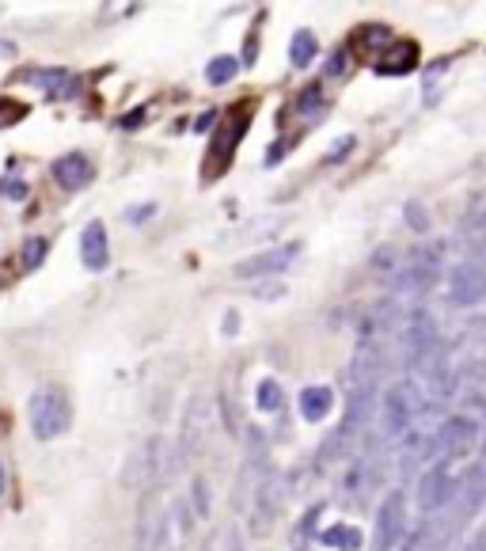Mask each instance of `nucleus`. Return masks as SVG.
Segmentation results:
<instances>
[{
    "instance_id": "1",
    "label": "nucleus",
    "mask_w": 486,
    "mask_h": 551,
    "mask_svg": "<svg viewBox=\"0 0 486 551\" xmlns=\"http://www.w3.org/2000/svg\"><path fill=\"white\" fill-rule=\"evenodd\" d=\"M430 411V396L418 388V380H395L380 399V426L388 437H403L414 430V422Z\"/></svg>"
},
{
    "instance_id": "2",
    "label": "nucleus",
    "mask_w": 486,
    "mask_h": 551,
    "mask_svg": "<svg viewBox=\"0 0 486 551\" xmlns=\"http://www.w3.org/2000/svg\"><path fill=\"white\" fill-rule=\"evenodd\" d=\"M175 468H179L175 449H171L164 437H149V441H141V449L130 456V464H126V472H122V483H126V487L156 491L160 483H168Z\"/></svg>"
},
{
    "instance_id": "3",
    "label": "nucleus",
    "mask_w": 486,
    "mask_h": 551,
    "mask_svg": "<svg viewBox=\"0 0 486 551\" xmlns=\"http://www.w3.org/2000/svg\"><path fill=\"white\" fill-rule=\"evenodd\" d=\"M69 422H73V411H69V396L54 388V384H42L31 392L27 399V426H31V434L35 441H54L69 430Z\"/></svg>"
},
{
    "instance_id": "4",
    "label": "nucleus",
    "mask_w": 486,
    "mask_h": 551,
    "mask_svg": "<svg viewBox=\"0 0 486 551\" xmlns=\"http://www.w3.org/2000/svg\"><path fill=\"white\" fill-rule=\"evenodd\" d=\"M441 251H445L441 244L411 251L392 274V293H426V289H433L437 278H441Z\"/></svg>"
},
{
    "instance_id": "5",
    "label": "nucleus",
    "mask_w": 486,
    "mask_h": 551,
    "mask_svg": "<svg viewBox=\"0 0 486 551\" xmlns=\"http://www.w3.org/2000/svg\"><path fill=\"white\" fill-rule=\"evenodd\" d=\"M407 540V494L403 491H388L380 510H376V525H373V548L369 551H395Z\"/></svg>"
},
{
    "instance_id": "6",
    "label": "nucleus",
    "mask_w": 486,
    "mask_h": 551,
    "mask_svg": "<svg viewBox=\"0 0 486 551\" xmlns=\"http://www.w3.org/2000/svg\"><path fill=\"white\" fill-rule=\"evenodd\" d=\"M209 426H213V403H209V396H194L187 403V411H183V422H179V445H175L179 464L194 460L206 449Z\"/></svg>"
},
{
    "instance_id": "7",
    "label": "nucleus",
    "mask_w": 486,
    "mask_h": 551,
    "mask_svg": "<svg viewBox=\"0 0 486 551\" xmlns=\"http://www.w3.org/2000/svg\"><path fill=\"white\" fill-rule=\"evenodd\" d=\"M475 441H479V422H475L471 415H449L441 426H437V434H433L437 460H445V464L471 456Z\"/></svg>"
},
{
    "instance_id": "8",
    "label": "nucleus",
    "mask_w": 486,
    "mask_h": 551,
    "mask_svg": "<svg viewBox=\"0 0 486 551\" xmlns=\"http://www.w3.org/2000/svg\"><path fill=\"white\" fill-rule=\"evenodd\" d=\"M285 494H289V479L281 472H266L255 487V502H251V532L266 536V529L278 521L281 506H285Z\"/></svg>"
},
{
    "instance_id": "9",
    "label": "nucleus",
    "mask_w": 486,
    "mask_h": 551,
    "mask_svg": "<svg viewBox=\"0 0 486 551\" xmlns=\"http://www.w3.org/2000/svg\"><path fill=\"white\" fill-rule=\"evenodd\" d=\"M456 498V475H452V464L445 460H433L426 472L418 475V510L433 517L441 513Z\"/></svg>"
},
{
    "instance_id": "10",
    "label": "nucleus",
    "mask_w": 486,
    "mask_h": 551,
    "mask_svg": "<svg viewBox=\"0 0 486 551\" xmlns=\"http://www.w3.org/2000/svg\"><path fill=\"white\" fill-rule=\"evenodd\" d=\"M486 301V266L483 259H468L449 274V304L475 308Z\"/></svg>"
},
{
    "instance_id": "11",
    "label": "nucleus",
    "mask_w": 486,
    "mask_h": 551,
    "mask_svg": "<svg viewBox=\"0 0 486 551\" xmlns=\"http://www.w3.org/2000/svg\"><path fill=\"white\" fill-rule=\"evenodd\" d=\"M300 255V244H278L270 247V251H259V255H251V259H240V263L232 266V274L236 278H274L281 270H289L293 259Z\"/></svg>"
},
{
    "instance_id": "12",
    "label": "nucleus",
    "mask_w": 486,
    "mask_h": 551,
    "mask_svg": "<svg viewBox=\"0 0 486 551\" xmlns=\"http://www.w3.org/2000/svg\"><path fill=\"white\" fill-rule=\"evenodd\" d=\"M190 536V510L187 498H175L164 506V521H160V548L156 551H183Z\"/></svg>"
},
{
    "instance_id": "13",
    "label": "nucleus",
    "mask_w": 486,
    "mask_h": 551,
    "mask_svg": "<svg viewBox=\"0 0 486 551\" xmlns=\"http://www.w3.org/2000/svg\"><path fill=\"white\" fill-rule=\"evenodd\" d=\"M16 80L35 84V88H42L50 99H76V92H80V80H76L73 73H61V69H27V73H19Z\"/></svg>"
},
{
    "instance_id": "14",
    "label": "nucleus",
    "mask_w": 486,
    "mask_h": 551,
    "mask_svg": "<svg viewBox=\"0 0 486 551\" xmlns=\"http://www.w3.org/2000/svg\"><path fill=\"white\" fill-rule=\"evenodd\" d=\"M452 525H456V517H445V521H422L414 532H407V540H403V551H445L452 536Z\"/></svg>"
},
{
    "instance_id": "15",
    "label": "nucleus",
    "mask_w": 486,
    "mask_h": 551,
    "mask_svg": "<svg viewBox=\"0 0 486 551\" xmlns=\"http://www.w3.org/2000/svg\"><path fill=\"white\" fill-rule=\"evenodd\" d=\"M54 183L61 190H80L92 183V160L84 152H65L61 160H54Z\"/></svg>"
},
{
    "instance_id": "16",
    "label": "nucleus",
    "mask_w": 486,
    "mask_h": 551,
    "mask_svg": "<svg viewBox=\"0 0 486 551\" xmlns=\"http://www.w3.org/2000/svg\"><path fill=\"white\" fill-rule=\"evenodd\" d=\"M80 259H84V266L88 270H107V263H111V244H107V228H103V221H92V225L80 232Z\"/></svg>"
},
{
    "instance_id": "17",
    "label": "nucleus",
    "mask_w": 486,
    "mask_h": 551,
    "mask_svg": "<svg viewBox=\"0 0 486 551\" xmlns=\"http://www.w3.org/2000/svg\"><path fill=\"white\" fill-rule=\"evenodd\" d=\"M430 456H437V445H433V434H422V430H411V434L399 437V472H418Z\"/></svg>"
},
{
    "instance_id": "18",
    "label": "nucleus",
    "mask_w": 486,
    "mask_h": 551,
    "mask_svg": "<svg viewBox=\"0 0 486 551\" xmlns=\"http://www.w3.org/2000/svg\"><path fill=\"white\" fill-rule=\"evenodd\" d=\"M300 415L308 418V422H323V418L331 415V407H335V392L327 388V384H308V388H300Z\"/></svg>"
},
{
    "instance_id": "19",
    "label": "nucleus",
    "mask_w": 486,
    "mask_h": 551,
    "mask_svg": "<svg viewBox=\"0 0 486 551\" xmlns=\"http://www.w3.org/2000/svg\"><path fill=\"white\" fill-rule=\"evenodd\" d=\"M160 521H164V506L156 502V498H145V506H141V525H137V551H156L160 548Z\"/></svg>"
},
{
    "instance_id": "20",
    "label": "nucleus",
    "mask_w": 486,
    "mask_h": 551,
    "mask_svg": "<svg viewBox=\"0 0 486 551\" xmlns=\"http://www.w3.org/2000/svg\"><path fill=\"white\" fill-rule=\"evenodd\" d=\"M414 61H418V46H414V42H399L392 54L376 61V73L380 76H403V73H411L414 69Z\"/></svg>"
},
{
    "instance_id": "21",
    "label": "nucleus",
    "mask_w": 486,
    "mask_h": 551,
    "mask_svg": "<svg viewBox=\"0 0 486 551\" xmlns=\"http://www.w3.org/2000/svg\"><path fill=\"white\" fill-rule=\"evenodd\" d=\"M460 236H464L468 244H475V247L486 244V194H479V198H475V202L468 206L464 221H460Z\"/></svg>"
},
{
    "instance_id": "22",
    "label": "nucleus",
    "mask_w": 486,
    "mask_h": 551,
    "mask_svg": "<svg viewBox=\"0 0 486 551\" xmlns=\"http://www.w3.org/2000/svg\"><path fill=\"white\" fill-rule=\"evenodd\" d=\"M319 544H327V548L335 551H357L365 544V536L354 525H327V529L319 532Z\"/></svg>"
},
{
    "instance_id": "23",
    "label": "nucleus",
    "mask_w": 486,
    "mask_h": 551,
    "mask_svg": "<svg viewBox=\"0 0 486 551\" xmlns=\"http://www.w3.org/2000/svg\"><path fill=\"white\" fill-rule=\"evenodd\" d=\"M319 54V42L312 31H297L293 42H289V61H293V69H308Z\"/></svg>"
},
{
    "instance_id": "24",
    "label": "nucleus",
    "mask_w": 486,
    "mask_h": 551,
    "mask_svg": "<svg viewBox=\"0 0 486 551\" xmlns=\"http://www.w3.org/2000/svg\"><path fill=\"white\" fill-rule=\"evenodd\" d=\"M255 403H259L262 415H278L281 407H285V392H281V384L274 377L259 380V392H255Z\"/></svg>"
},
{
    "instance_id": "25",
    "label": "nucleus",
    "mask_w": 486,
    "mask_h": 551,
    "mask_svg": "<svg viewBox=\"0 0 486 551\" xmlns=\"http://www.w3.org/2000/svg\"><path fill=\"white\" fill-rule=\"evenodd\" d=\"M240 73V61H236V57H213V61H209L206 65V80L209 84H217V88H221V84H228V80H232V76Z\"/></svg>"
},
{
    "instance_id": "26",
    "label": "nucleus",
    "mask_w": 486,
    "mask_h": 551,
    "mask_svg": "<svg viewBox=\"0 0 486 551\" xmlns=\"http://www.w3.org/2000/svg\"><path fill=\"white\" fill-rule=\"evenodd\" d=\"M247 118H251L247 111L236 114V118H232V122L225 126V130H221V145H217V156H221V160H228V156H232L236 141H240V130H247Z\"/></svg>"
},
{
    "instance_id": "27",
    "label": "nucleus",
    "mask_w": 486,
    "mask_h": 551,
    "mask_svg": "<svg viewBox=\"0 0 486 551\" xmlns=\"http://www.w3.org/2000/svg\"><path fill=\"white\" fill-rule=\"evenodd\" d=\"M46 251H50V244H46L42 236H31V240L23 244V270H38V266L46 263Z\"/></svg>"
},
{
    "instance_id": "28",
    "label": "nucleus",
    "mask_w": 486,
    "mask_h": 551,
    "mask_svg": "<svg viewBox=\"0 0 486 551\" xmlns=\"http://www.w3.org/2000/svg\"><path fill=\"white\" fill-rule=\"evenodd\" d=\"M319 513H323V502H316V506H312V510H308V513H304V517L297 521V551H300V544H308V540L316 536L312 529H316Z\"/></svg>"
},
{
    "instance_id": "29",
    "label": "nucleus",
    "mask_w": 486,
    "mask_h": 551,
    "mask_svg": "<svg viewBox=\"0 0 486 551\" xmlns=\"http://www.w3.org/2000/svg\"><path fill=\"white\" fill-rule=\"evenodd\" d=\"M403 217H407V225L414 228V232H430V213H426V209H422V202H407V206H403Z\"/></svg>"
},
{
    "instance_id": "30",
    "label": "nucleus",
    "mask_w": 486,
    "mask_h": 551,
    "mask_svg": "<svg viewBox=\"0 0 486 551\" xmlns=\"http://www.w3.org/2000/svg\"><path fill=\"white\" fill-rule=\"evenodd\" d=\"M392 255H395V247H380V251L373 255V270H380V274H395L403 259H392Z\"/></svg>"
},
{
    "instance_id": "31",
    "label": "nucleus",
    "mask_w": 486,
    "mask_h": 551,
    "mask_svg": "<svg viewBox=\"0 0 486 551\" xmlns=\"http://www.w3.org/2000/svg\"><path fill=\"white\" fill-rule=\"evenodd\" d=\"M194 513L198 517H209V494H206V479H194Z\"/></svg>"
},
{
    "instance_id": "32",
    "label": "nucleus",
    "mask_w": 486,
    "mask_h": 551,
    "mask_svg": "<svg viewBox=\"0 0 486 551\" xmlns=\"http://www.w3.org/2000/svg\"><path fill=\"white\" fill-rule=\"evenodd\" d=\"M319 103H323V99H319V88H308V92H304V95L297 99V111H300V114H312V111L319 107Z\"/></svg>"
},
{
    "instance_id": "33",
    "label": "nucleus",
    "mask_w": 486,
    "mask_h": 551,
    "mask_svg": "<svg viewBox=\"0 0 486 551\" xmlns=\"http://www.w3.org/2000/svg\"><path fill=\"white\" fill-rule=\"evenodd\" d=\"M126 217H130V225H145V221H149V217H156V202H145V206L130 209V213H126Z\"/></svg>"
},
{
    "instance_id": "34",
    "label": "nucleus",
    "mask_w": 486,
    "mask_h": 551,
    "mask_svg": "<svg viewBox=\"0 0 486 551\" xmlns=\"http://www.w3.org/2000/svg\"><path fill=\"white\" fill-rule=\"evenodd\" d=\"M255 297H259V301H270V297L278 301V297H285V285H281V282H266V285H259V289H255Z\"/></svg>"
},
{
    "instance_id": "35",
    "label": "nucleus",
    "mask_w": 486,
    "mask_h": 551,
    "mask_svg": "<svg viewBox=\"0 0 486 551\" xmlns=\"http://www.w3.org/2000/svg\"><path fill=\"white\" fill-rule=\"evenodd\" d=\"M342 69H346V50H338V54H331V61H327V76L335 80V76H342Z\"/></svg>"
},
{
    "instance_id": "36",
    "label": "nucleus",
    "mask_w": 486,
    "mask_h": 551,
    "mask_svg": "<svg viewBox=\"0 0 486 551\" xmlns=\"http://www.w3.org/2000/svg\"><path fill=\"white\" fill-rule=\"evenodd\" d=\"M0 194H8L12 202H19V198L27 194V187H23V183H0Z\"/></svg>"
},
{
    "instance_id": "37",
    "label": "nucleus",
    "mask_w": 486,
    "mask_h": 551,
    "mask_svg": "<svg viewBox=\"0 0 486 551\" xmlns=\"http://www.w3.org/2000/svg\"><path fill=\"white\" fill-rule=\"evenodd\" d=\"M350 149H354V137H342L335 149H331V160H342V156H346Z\"/></svg>"
},
{
    "instance_id": "38",
    "label": "nucleus",
    "mask_w": 486,
    "mask_h": 551,
    "mask_svg": "<svg viewBox=\"0 0 486 551\" xmlns=\"http://www.w3.org/2000/svg\"><path fill=\"white\" fill-rule=\"evenodd\" d=\"M464 551H486V525L479 532H475V536H471V544Z\"/></svg>"
},
{
    "instance_id": "39",
    "label": "nucleus",
    "mask_w": 486,
    "mask_h": 551,
    "mask_svg": "<svg viewBox=\"0 0 486 551\" xmlns=\"http://www.w3.org/2000/svg\"><path fill=\"white\" fill-rule=\"evenodd\" d=\"M240 316H236V312H225V335H236V327H240Z\"/></svg>"
},
{
    "instance_id": "40",
    "label": "nucleus",
    "mask_w": 486,
    "mask_h": 551,
    "mask_svg": "<svg viewBox=\"0 0 486 551\" xmlns=\"http://www.w3.org/2000/svg\"><path fill=\"white\" fill-rule=\"evenodd\" d=\"M141 118H145V111H133L130 118H126V122H122V126H126V130H133V126H137V122H141Z\"/></svg>"
},
{
    "instance_id": "41",
    "label": "nucleus",
    "mask_w": 486,
    "mask_h": 551,
    "mask_svg": "<svg viewBox=\"0 0 486 551\" xmlns=\"http://www.w3.org/2000/svg\"><path fill=\"white\" fill-rule=\"evenodd\" d=\"M213 122H217V114H202V118H198V130H209Z\"/></svg>"
},
{
    "instance_id": "42",
    "label": "nucleus",
    "mask_w": 486,
    "mask_h": 551,
    "mask_svg": "<svg viewBox=\"0 0 486 551\" xmlns=\"http://www.w3.org/2000/svg\"><path fill=\"white\" fill-rule=\"evenodd\" d=\"M4 487H8V472H4V460H0V494H4Z\"/></svg>"
},
{
    "instance_id": "43",
    "label": "nucleus",
    "mask_w": 486,
    "mask_h": 551,
    "mask_svg": "<svg viewBox=\"0 0 486 551\" xmlns=\"http://www.w3.org/2000/svg\"><path fill=\"white\" fill-rule=\"evenodd\" d=\"M0 54H16V46H12V42H0Z\"/></svg>"
}]
</instances>
